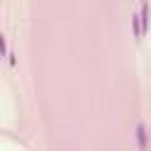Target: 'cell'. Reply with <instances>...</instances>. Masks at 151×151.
I'll return each instance as SVG.
<instances>
[{"instance_id": "6da1fadb", "label": "cell", "mask_w": 151, "mask_h": 151, "mask_svg": "<svg viewBox=\"0 0 151 151\" xmlns=\"http://www.w3.org/2000/svg\"><path fill=\"white\" fill-rule=\"evenodd\" d=\"M137 144H139V149H146V130H144V125H137Z\"/></svg>"}, {"instance_id": "7a4b0ae2", "label": "cell", "mask_w": 151, "mask_h": 151, "mask_svg": "<svg viewBox=\"0 0 151 151\" xmlns=\"http://www.w3.org/2000/svg\"><path fill=\"white\" fill-rule=\"evenodd\" d=\"M2 54H5V35L0 33V57H2Z\"/></svg>"}]
</instances>
